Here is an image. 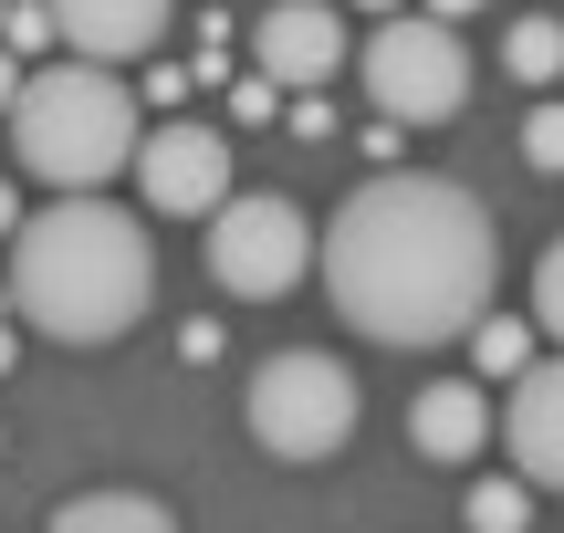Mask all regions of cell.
I'll return each mask as SVG.
<instances>
[{"label":"cell","mask_w":564,"mask_h":533,"mask_svg":"<svg viewBox=\"0 0 564 533\" xmlns=\"http://www.w3.org/2000/svg\"><path fill=\"white\" fill-rule=\"evenodd\" d=\"M502 63H512V74H523V84H554V74H564V32H554L544 11H533V21H512Z\"/></svg>","instance_id":"5bb4252c"},{"label":"cell","mask_w":564,"mask_h":533,"mask_svg":"<svg viewBox=\"0 0 564 533\" xmlns=\"http://www.w3.org/2000/svg\"><path fill=\"white\" fill-rule=\"evenodd\" d=\"M137 188H147V209H167V220H209V209H230V199H241V188H230V137L199 126V116L147 126Z\"/></svg>","instance_id":"52a82bcc"},{"label":"cell","mask_w":564,"mask_h":533,"mask_svg":"<svg viewBox=\"0 0 564 533\" xmlns=\"http://www.w3.org/2000/svg\"><path fill=\"white\" fill-rule=\"evenodd\" d=\"M408 439H419V460H449V471H460V460L481 450V439H502V429H491L481 388L440 377V388H419V398H408Z\"/></svg>","instance_id":"8fae6325"},{"label":"cell","mask_w":564,"mask_h":533,"mask_svg":"<svg viewBox=\"0 0 564 533\" xmlns=\"http://www.w3.org/2000/svg\"><path fill=\"white\" fill-rule=\"evenodd\" d=\"M0 32H11V0H0Z\"/></svg>","instance_id":"484cf974"},{"label":"cell","mask_w":564,"mask_h":533,"mask_svg":"<svg viewBox=\"0 0 564 533\" xmlns=\"http://www.w3.org/2000/svg\"><path fill=\"white\" fill-rule=\"evenodd\" d=\"M523 157L533 167H564V105H533V116H523Z\"/></svg>","instance_id":"ac0fdd59"},{"label":"cell","mask_w":564,"mask_h":533,"mask_svg":"<svg viewBox=\"0 0 564 533\" xmlns=\"http://www.w3.org/2000/svg\"><path fill=\"white\" fill-rule=\"evenodd\" d=\"M230 116H241V126H272V116H282V84H272V74L230 84Z\"/></svg>","instance_id":"d6986e66"},{"label":"cell","mask_w":564,"mask_h":533,"mask_svg":"<svg viewBox=\"0 0 564 533\" xmlns=\"http://www.w3.org/2000/svg\"><path fill=\"white\" fill-rule=\"evenodd\" d=\"M251 439L272 460H335L356 439V377L314 346H282L262 377H251Z\"/></svg>","instance_id":"5b68a950"},{"label":"cell","mask_w":564,"mask_h":533,"mask_svg":"<svg viewBox=\"0 0 564 533\" xmlns=\"http://www.w3.org/2000/svg\"><path fill=\"white\" fill-rule=\"evenodd\" d=\"M11 367H21V346H11V325H0V377H11Z\"/></svg>","instance_id":"cb8c5ba5"},{"label":"cell","mask_w":564,"mask_h":533,"mask_svg":"<svg viewBox=\"0 0 564 533\" xmlns=\"http://www.w3.org/2000/svg\"><path fill=\"white\" fill-rule=\"evenodd\" d=\"M158 304V251L95 188H63L11 230V314L53 346H116Z\"/></svg>","instance_id":"7a4b0ae2"},{"label":"cell","mask_w":564,"mask_h":533,"mask_svg":"<svg viewBox=\"0 0 564 533\" xmlns=\"http://www.w3.org/2000/svg\"><path fill=\"white\" fill-rule=\"evenodd\" d=\"M21 84H32V74H21V53H11V42H0V116H11V105H21Z\"/></svg>","instance_id":"44dd1931"},{"label":"cell","mask_w":564,"mask_h":533,"mask_svg":"<svg viewBox=\"0 0 564 533\" xmlns=\"http://www.w3.org/2000/svg\"><path fill=\"white\" fill-rule=\"evenodd\" d=\"M523 523H533V481H523V471L470 492V533H523Z\"/></svg>","instance_id":"9a60e30c"},{"label":"cell","mask_w":564,"mask_h":533,"mask_svg":"<svg viewBox=\"0 0 564 533\" xmlns=\"http://www.w3.org/2000/svg\"><path fill=\"white\" fill-rule=\"evenodd\" d=\"M251 63H262L272 84L345 74V11H335V0H272V11L251 21Z\"/></svg>","instance_id":"9c48e42d"},{"label":"cell","mask_w":564,"mask_h":533,"mask_svg":"<svg viewBox=\"0 0 564 533\" xmlns=\"http://www.w3.org/2000/svg\"><path fill=\"white\" fill-rule=\"evenodd\" d=\"M53 533H178V513L147 502V492H74L53 513Z\"/></svg>","instance_id":"7c38bea8"},{"label":"cell","mask_w":564,"mask_h":533,"mask_svg":"<svg viewBox=\"0 0 564 533\" xmlns=\"http://www.w3.org/2000/svg\"><path fill=\"white\" fill-rule=\"evenodd\" d=\"M356 11H377V21H387V11H398V0H356Z\"/></svg>","instance_id":"d4e9b609"},{"label":"cell","mask_w":564,"mask_h":533,"mask_svg":"<svg viewBox=\"0 0 564 533\" xmlns=\"http://www.w3.org/2000/svg\"><path fill=\"white\" fill-rule=\"evenodd\" d=\"M419 11H440V21H470V11H481V0H419Z\"/></svg>","instance_id":"603a6c76"},{"label":"cell","mask_w":564,"mask_h":533,"mask_svg":"<svg viewBox=\"0 0 564 533\" xmlns=\"http://www.w3.org/2000/svg\"><path fill=\"white\" fill-rule=\"evenodd\" d=\"M502 450L533 492H564V356H533L502 398Z\"/></svg>","instance_id":"ba28073f"},{"label":"cell","mask_w":564,"mask_h":533,"mask_svg":"<svg viewBox=\"0 0 564 533\" xmlns=\"http://www.w3.org/2000/svg\"><path fill=\"white\" fill-rule=\"evenodd\" d=\"M11 53H42V42H63V21H53V0H11Z\"/></svg>","instance_id":"e0dca14e"},{"label":"cell","mask_w":564,"mask_h":533,"mask_svg":"<svg viewBox=\"0 0 564 533\" xmlns=\"http://www.w3.org/2000/svg\"><path fill=\"white\" fill-rule=\"evenodd\" d=\"M470 367L481 377H523L533 367V325L523 314H481V325H470Z\"/></svg>","instance_id":"4fadbf2b"},{"label":"cell","mask_w":564,"mask_h":533,"mask_svg":"<svg viewBox=\"0 0 564 533\" xmlns=\"http://www.w3.org/2000/svg\"><path fill=\"white\" fill-rule=\"evenodd\" d=\"M0 126H11V157L32 167L42 188H105L147 146L137 95H126L116 63H42Z\"/></svg>","instance_id":"3957f363"},{"label":"cell","mask_w":564,"mask_h":533,"mask_svg":"<svg viewBox=\"0 0 564 533\" xmlns=\"http://www.w3.org/2000/svg\"><path fill=\"white\" fill-rule=\"evenodd\" d=\"M533 325L564 346V241H544V262H533Z\"/></svg>","instance_id":"2e32d148"},{"label":"cell","mask_w":564,"mask_h":533,"mask_svg":"<svg viewBox=\"0 0 564 533\" xmlns=\"http://www.w3.org/2000/svg\"><path fill=\"white\" fill-rule=\"evenodd\" d=\"M178 356H188V367H220L230 346H220V325H209V314H199V325H178Z\"/></svg>","instance_id":"ffe728a7"},{"label":"cell","mask_w":564,"mask_h":533,"mask_svg":"<svg viewBox=\"0 0 564 533\" xmlns=\"http://www.w3.org/2000/svg\"><path fill=\"white\" fill-rule=\"evenodd\" d=\"M21 220H32V209H21V188H11V178H0V241H11V230H21Z\"/></svg>","instance_id":"7402d4cb"},{"label":"cell","mask_w":564,"mask_h":533,"mask_svg":"<svg viewBox=\"0 0 564 533\" xmlns=\"http://www.w3.org/2000/svg\"><path fill=\"white\" fill-rule=\"evenodd\" d=\"M491 209L460 178H366L324 220V293L377 346H449L491 314Z\"/></svg>","instance_id":"6da1fadb"},{"label":"cell","mask_w":564,"mask_h":533,"mask_svg":"<svg viewBox=\"0 0 564 533\" xmlns=\"http://www.w3.org/2000/svg\"><path fill=\"white\" fill-rule=\"evenodd\" d=\"M314 262H324V241H314V220H303L293 199H262V188H241L230 209H209V272H220V293H241V304H272V293H293Z\"/></svg>","instance_id":"8992f818"},{"label":"cell","mask_w":564,"mask_h":533,"mask_svg":"<svg viewBox=\"0 0 564 533\" xmlns=\"http://www.w3.org/2000/svg\"><path fill=\"white\" fill-rule=\"evenodd\" d=\"M53 21L74 42V63H147L158 32L178 21V0H53Z\"/></svg>","instance_id":"30bf717a"},{"label":"cell","mask_w":564,"mask_h":533,"mask_svg":"<svg viewBox=\"0 0 564 533\" xmlns=\"http://www.w3.org/2000/svg\"><path fill=\"white\" fill-rule=\"evenodd\" d=\"M366 105H387L398 126H449L470 105V53L440 11H387L366 42Z\"/></svg>","instance_id":"277c9868"}]
</instances>
